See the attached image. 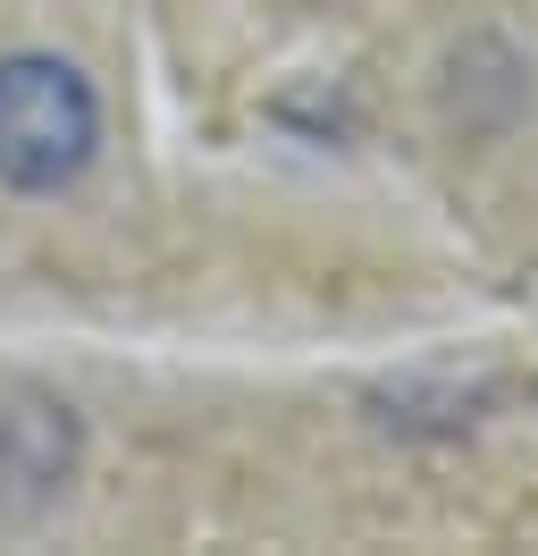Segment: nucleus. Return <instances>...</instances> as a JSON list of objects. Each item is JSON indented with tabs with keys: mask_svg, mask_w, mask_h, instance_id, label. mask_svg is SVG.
<instances>
[{
	"mask_svg": "<svg viewBox=\"0 0 538 556\" xmlns=\"http://www.w3.org/2000/svg\"><path fill=\"white\" fill-rule=\"evenodd\" d=\"M101 152V93L60 51H9L0 60V186L9 194H60Z\"/></svg>",
	"mask_w": 538,
	"mask_h": 556,
	"instance_id": "f257e3e1",
	"label": "nucleus"
}]
</instances>
